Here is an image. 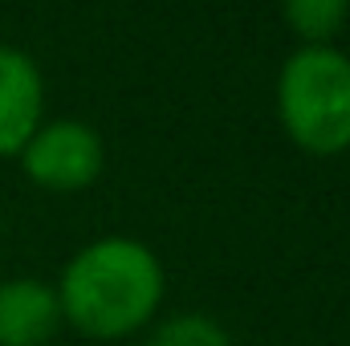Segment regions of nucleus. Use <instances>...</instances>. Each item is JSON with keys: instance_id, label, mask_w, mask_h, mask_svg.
<instances>
[{"instance_id": "nucleus-1", "label": "nucleus", "mask_w": 350, "mask_h": 346, "mask_svg": "<svg viewBox=\"0 0 350 346\" xmlns=\"http://www.w3.org/2000/svg\"><path fill=\"white\" fill-rule=\"evenodd\" d=\"M62 322L78 334L110 343L143 330L163 302V265L131 237H102L66 265L62 285Z\"/></svg>"}, {"instance_id": "nucleus-4", "label": "nucleus", "mask_w": 350, "mask_h": 346, "mask_svg": "<svg viewBox=\"0 0 350 346\" xmlns=\"http://www.w3.org/2000/svg\"><path fill=\"white\" fill-rule=\"evenodd\" d=\"M45 114V82L25 49L0 45V159L21 155Z\"/></svg>"}, {"instance_id": "nucleus-3", "label": "nucleus", "mask_w": 350, "mask_h": 346, "mask_svg": "<svg viewBox=\"0 0 350 346\" xmlns=\"http://www.w3.org/2000/svg\"><path fill=\"white\" fill-rule=\"evenodd\" d=\"M25 175L45 191H82L106 168L102 135L78 118H53L41 122L37 135L21 151Z\"/></svg>"}, {"instance_id": "nucleus-7", "label": "nucleus", "mask_w": 350, "mask_h": 346, "mask_svg": "<svg viewBox=\"0 0 350 346\" xmlns=\"http://www.w3.org/2000/svg\"><path fill=\"white\" fill-rule=\"evenodd\" d=\"M147 346H232L228 330L204 314H179V318H167Z\"/></svg>"}, {"instance_id": "nucleus-5", "label": "nucleus", "mask_w": 350, "mask_h": 346, "mask_svg": "<svg viewBox=\"0 0 350 346\" xmlns=\"http://www.w3.org/2000/svg\"><path fill=\"white\" fill-rule=\"evenodd\" d=\"M62 326L57 289L37 277L0 281V346H45Z\"/></svg>"}, {"instance_id": "nucleus-2", "label": "nucleus", "mask_w": 350, "mask_h": 346, "mask_svg": "<svg viewBox=\"0 0 350 346\" xmlns=\"http://www.w3.org/2000/svg\"><path fill=\"white\" fill-rule=\"evenodd\" d=\"M285 135L310 155L350 151V57L334 45H301L277 74Z\"/></svg>"}, {"instance_id": "nucleus-6", "label": "nucleus", "mask_w": 350, "mask_h": 346, "mask_svg": "<svg viewBox=\"0 0 350 346\" xmlns=\"http://www.w3.org/2000/svg\"><path fill=\"white\" fill-rule=\"evenodd\" d=\"M281 8L306 45H330L350 16V0H281Z\"/></svg>"}]
</instances>
